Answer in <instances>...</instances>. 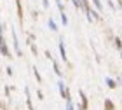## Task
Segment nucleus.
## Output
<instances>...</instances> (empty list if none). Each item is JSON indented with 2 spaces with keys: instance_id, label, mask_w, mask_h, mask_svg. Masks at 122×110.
Segmentation results:
<instances>
[{
  "instance_id": "obj_1",
  "label": "nucleus",
  "mask_w": 122,
  "mask_h": 110,
  "mask_svg": "<svg viewBox=\"0 0 122 110\" xmlns=\"http://www.w3.org/2000/svg\"><path fill=\"white\" fill-rule=\"evenodd\" d=\"M58 91H59V94H61V98H63L65 101H68V100H71V94H70V89L65 86V82H63V79H59L58 80Z\"/></svg>"
},
{
  "instance_id": "obj_2",
  "label": "nucleus",
  "mask_w": 122,
  "mask_h": 110,
  "mask_svg": "<svg viewBox=\"0 0 122 110\" xmlns=\"http://www.w3.org/2000/svg\"><path fill=\"white\" fill-rule=\"evenodd\" d=\"M0 51H2V58H7V59H10V58H12V54H10L9 47H7V42H5V37H4V33H2V42H0Z\"/></svg>"
},
{
  "instance_id": "obj_3",
  "label": "nucleus",
  "mask_w": 122,
  "mask_h": 110,
  "mask_svg": "<svg viewBox=\"0 0 122 110\" xmlns=\"http://www.w3.org/2000/svg\"><path fill=\"white\" fill-rule=\"evenodd\" d=\"M59 54H61V59H63V63H66V65H70V61H68V56H66V49H65V38L63 37H59Z\"/></svg>"
},
{
  "instance_id": "obj_4",
  "label": "nucleus",
  "mask_w": 122,
  "mask_h": 110,
  "mask_svg": "<svg viewBox=\"0 0 122 110\" xmlns=\"http://www.w3.org/2000/svg\"><path fill=\"white\" fill-rule=\"evenodd\" d=\"M79 94H80V105L77 107V108H79V110H87V108H89V100H87L86 93L82 91V89H79Z\"/></svg>"
},
{
  "instance_id": "obj_5",
  "label": "nucleus",
  "mask_w": 122,
  "mask_h": 110,
  "mask_svg": "<svg viewBox=\"0 0 122 110\" xmlns=\"http://www.w3.org/2000/svg\"><path fill=\"white\" fill-rule=\"evenodd\" d=\"M12 40H14V51H16V56H19V58H23V51H21V47H19V42H18V33L12 30Z\"/></svg>"
},
{
  "instance_id": "obj_6",
  "label": "nucleus",
  "mask_w": 122,
  "mask_h": 110,
  "mask_svg": "<svg viewBox=\"0 0 122 110\" xmlns=\"http://www.w3.org/2000/svg\"><path fill=\"white\" fill-rule=\"evenodd\" d=\"M16 10H18V19H19V23L23 25V18H25V10H23V5H21V0H16Z\"/></svg>"
},
{
  "instance_id": "obj_7",
  "label": "nucleus",
  "mask_w": 122,
  "mask_h": 110,
  "mask_svg": "<svg viewBox=\"0 0 122 110\" xmlns=\"http://www.w3.org/2000/svg\"><path fill=\"white\" fill-rule=\"evenodd\" d=\"M105 84L108 86V89H117V86H119V82L115 80V79H112V77H105Z\"/></svg>"
},
{
  "instance_id": "obj_8",
  "label": "nucleus",
  "mask_w": 122,
  "mask_h": 110,
  "mask_svg": "<svg viewBox=\"0 0 122 110\" xmlns=\"http://www.w3.org/2000/svg\"><path fill=\"white\" fill-rule=\"evenodd\" d=\"M25 96H26V107H28V110H35L33 108V103H31V94H30L28 87H25Z\"/></svg>"
},
{
  "instance_id": "obj_9",
  "label": "nucleus",
  "mask_w": 122,
  "mask_h": 110,
  "mask_svg": "<svg viewBox=\"0 0 122 110\" xmlns=\"http://www.w3.org/2000/svg\"><path fill=\"white\" fill-rule=\"evenodd\" d=\"M52 70H54V73H56L58 77H59V79H61V77H63V73H61V68H59V63H58V59L56 58H52Z\"/></svg>"
},
{
  "instance_id": "obj_10",
  "label": "nucleus",
  "mask_w": 122,
  "mask_h": 110,
  "mask_svg": "<svg viewBox=\"0 0 122 110\" xmlns=\"http://www.w3.org/2000/svg\"><path fill=\"white\" fill-rule=\"evenodd\" d=\"M82 10L86 12V16H89V14H91L92 7H91V2H89V0H82Z\"/></svg>"
},
{
  "instance_id": "obj_11",
  "label": "nucleus",
  "mask_w": 122,
  "mask_h": 110,
  "mask_svg": "<svg viewBox=\"0 0 122 110\" xmlns=\"http://www.w3.org/2000/svg\"><path fill=\"white\" fill-rule=\"evenodd\" d=\"M103 107H105V110H115V105H113V101L110 100V98H105Z\"/></svg>"
},
{
  "instance_id": "obj_12",
  "label": "nucleus",
  "mask_w": 122,
  "mask_h": 110,
  "mask_svg": "<svg viewBox=\"0 0 122 110\" xmlns=\"http://www.w3.org/2000/svg\"><path fill=\"white\" fill-rule=\"evenodd\" d=\"M91 2H92V5H94V9H96V10H99V12H101L103 14V4H101V0H91Z\"/></svg>"
},
{
  "instance_id": "obj_13",
  "label": "nucleus",
  "mask_w": 122,
  "mask_h": 110,
  "mask_svg": "<svg viewBox=\"0 0 122 110\" xmlns=\"http://www.w3.org/2000/svg\"><path fill=\"white\" fill-rule=\"evenodd\" d=\"M47 26H49V28H51L52 31H58V25H56V21H54L52 18H49V19H47Z\"/></svg>"
},
{
  "instance_id": "obj_14",
  "label": "nucleus",
  "mask_w": 122,
  "mask_h": 110,
  "mask_svg": "<svg viewBox=\"0 0 122 110\" xmlns=\"http://www.w3.org/2000/svg\"><path fill=\"white\" fill-rule=\"evenodd\" d=\"M91 16L94 18V21H103L101 12H99V10H96V9H92V10H91Z\"/></svg>"
},
{
  "instance_id": "obj_15",
  "label": "nucleus",
  "mask_w": 122,
  "mask_h": 110,
  "mask_svg": "<svg viewBox=\"0 0 122 110\" xmlns=\"http://www.w3.org/2000/svg\"><path fill=\"white\" fill-rule=\"evenodd\" d=\"M33 75H35V79H37L38 84H42V75H40V72H38L37 67H33Z\"/></svg>"
},
{
  "instance_id": "obj_16",
  "label": "nucleus",
  "mask_w": 122,
  "mask_h": 110,
  "mask_svg": "<svg viewBox=\"0 0 122 110\" xmlns=\"http://www.w3.org/2000/svg\"><path fill=\"white\" fill-rule=\"evenodd\" d=\"M113 44H115V47H117L119 51H122V38L120 37H113Z\"/></svg>"
},
{
  "instance_id": "obj_17",
  "label": "nucleus",
  "mask_w": 122,
  "mask_h": 110,
  "mask_svg": "<svg viewBox=\"0 0 122 110\" xmlns=\"http://www.w3.org/2000/svg\"><path fill=\"white\" fill-rule=\"evenodd\" d=\"M71 4H73L75 10H80L82 9V0H71Z\"/></svg>"
},
{
  "instance_id": "obj_18",
  "label": "nucleus",
  "mask_w": 122,
  "mask_h": 110,
  "mask_svg": "<svg viewBox=\"0 0 122 110\" xmlns=\"http://www.w3.org/2000/svg\"><path fill=\"white\" fill-rule=\"evenodd\" d=\"M59 18H61V23H63V26H68V18H66V14H65V12H61V14H59Z\"/></svg>"
},
{
  "instance_id": "obj_19",
  "label": "nucleus",
  "mask_w": 122,
  "mask_h": 110,
  "mask_svg": "<svg viewBox=\"0 0 122 110\" xmlns=\"http://www.w3.org/2000/svg\"><path fill=\"white\" fill-rule=\"evenodd\" d=\"M4 93H5V96H7V100H10V87L9 86L4 87Z\"/></svg>"
},
{
  "instance_id": "obj_20",
  "label": "nucleus",
  "mask_w": 122,
  "mask_h": 110,
  "mask_svg": "<svg viewBox=\"0 0 122 110\" xmlns=\"http://www.w3.org/2000/svg\"><path fill=\"white\" fill-rule=\"evenodd\" d=\"M66 110H75V108H73V101H71V100L66 101Z\"/></svg>"
},
{
  "instance_id": "obj_21",
  "label": "nucleus",
  "mask_w": 122,
  "mask_h": 110,
  "mask_svg": "<svg viewBox=\"0 0 122 110\" xmlns=\"http://www.w3.org/2000/svg\"><path fill=\"white\" fill-rule=\"evenodd\" d=\"M107 4H108V7L112 9V10H115L117 7H115V4H113V0H107Z\"/></svg>"
},
{
  "instance_id": "obj_22",
  "label": "nucleus",
  "mask_w": 122,
  "mask_h": 110,
  "mask_svg": "<svg viewBox=\"0 0 122 110\" xmlns=\"http://www.w3.org/2000/svg\"><path fill=\"white\" fill-rule=\"evenodd\" d=\"M31 18H33V21L38 19V12H37V10H31Z\"/></svg>"
},
{
  "instance_id": "obj_23",
  "label": "nucleus",
  "mask_w": 122,
  "mask_h": 110,
  "mask_svg": "<svg viewBox=\"0 0 122 110\" xmlns=\"http://www.w3.org/2000/svg\"><path fill=\"white\" fill-rule=\"evenodd\" d=\"M37 98H38V100H44V93L40 89H37Z\"/></svg>"
},
{
  "instance_id": "obj_24",
  "label": "nucleus",
  "mask_w": 122,
  "mask_h": 110,
  "mask_svg": "<svg viewBox=\"0 0 122 110\" xmlns=\"http://www.w3.org/2000/svg\"><path fill=\"white\" fill-rule=\"evenodd\" d=\"M46 58H49V61H52V54H51V51H49V49L46 51Z\"/></svg>"
},
{
  "instance_id": "obj_25",
  "label": "nucleus",
  "mask_w": 122,
  "mask_h": 110,
  "mask_svg": "<svg viewBox=\"0 0 122 110\" xmlns=\"http://www.w3.org/2000/svg\"><path fill=\"white\" fill-rule=\"evenodd\" d=\"M42 5H44V9H49V0H42Z\"/></svg>"
},
{
  "instance_id": "obj_26",
  "label": "nucleus",
  "mask_w": 122,
  "mask_h": 110,
  "mask_svg": "<svg viewBox=\"0 0 122 110\" xmlns=\"http://www.w3.org/2000/svg\"><path fill=\"white\" fill-rule=\"evenodd\" d=\"M5 72H7V75H9V77H12V68H10V67L5 68Z\"/></svg>"
},
{
  "instance_id": "obj_27",
  "label": "nucleus",
  "mask_w": 122,
  "mask_h": 110,
  "mask_svg": "<svg viewBox=\"0 0 122 110\" xmlns=\"http://www.w3.org/2000/svg\"><path fill=\"white\" fill-rule=\"evenodd\" d=\"M119 52H120V59H122V51H119Z\"/></svg>"
}]
</instances>
